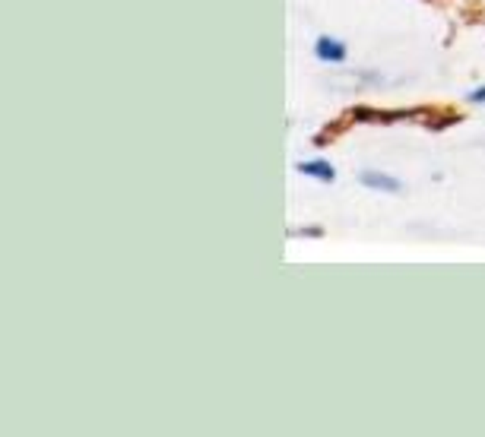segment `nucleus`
<instances>
[{"mask_svg": "<svg viewBox=\"0 0 485 437\" xmlns=\"http://www.w3.org/2000/svg\"><path fill=\"white\" fill-rule=\"evenodd\" d=\"M361 184H365V187L387 190V194H397L400 190V181H393V177H387V175H378V172H365L361 175Z\"/></svg>", "mask_w": 485, "mask_h": 437, "instance_id": "obj_1", "label": "nucleus"}, {"mask_svg": "<svg viewBox=\"0 0 485 437\" xmlns=\"http://www.w3.org/2000/svg\"><path fill=\"white\" fill-rule=\"evenodd\" d=\"M317 57H324V60H343L346 57V45L333 42V38H317Z\"/></svg>", "mask_w": 485, "mask_h": 437, "instance_id": "obj_2", "label": "nucleus"}, {"mask_svg": "<svg viewBox=\"0 0 485 437\" xmlns=\"http://www.w3.org/2000/svg\"><path fill=\"white\" fill-rule=\"evenodd\" d=\"M302 175H311V177H320V181H333V168L327 162H302L298 165Z\"/></svg>", "mask_w": 485, "mask_h": 437, "instance_id": "obj_3", "label": "nucleus"}, {"mask_svg": "<svg viewBox=\"0 0 485 437\" xmlns=\"http://www.w3.org/2000/svg\"><path fill=\"white\" fill-rule=\"evenodd\" d=\"M469 99H473V101H485V89H476V92L469 95Z\"/></svg>", "mask_w": 485, "mask_h": 437, "instance_id": "obj_4", "label": "nucleus"}]
</instances>
